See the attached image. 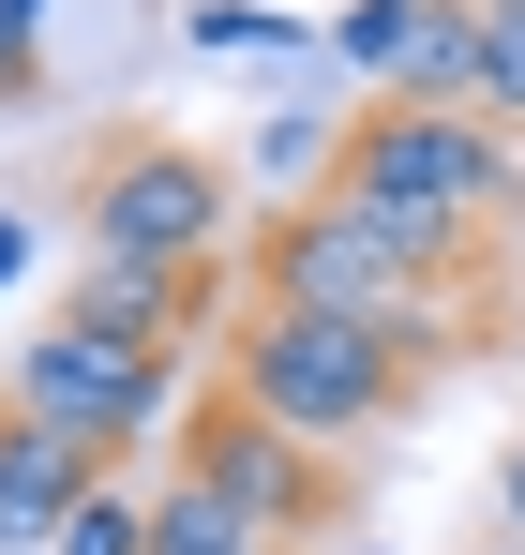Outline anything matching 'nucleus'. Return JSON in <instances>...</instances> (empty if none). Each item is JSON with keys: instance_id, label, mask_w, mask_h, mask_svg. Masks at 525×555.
Segmentation results:
<instances>
[{"instance_id": "nucleus-5", "label": "nucleus", "mask_w": 525, "mask_h": 555, "mask_svg": "<svg viewBox=\"0 0 525 555\" xmlns=\"http://www.w3.org/2000/svg\"><path fill=\"white\" fill-rule=\"evenodd\" d=\"M0 405H30V421H61L76 451H151L166 436V405H180V361H136V346H105V331H46V346H15V375H0Z\"/></svg>"}, {"instance_id": "nucleus-14", "label": "nucleus", "mask_w": 525, "mask_h": 555, "mask_svg": "<svg viewBox=\"0 0 525 555\" xmlns=\"http://www.w3.org/2000/svg\"><path fill=\"white\" fill-rule=\"evenodd\" d=\"M15 271H30V225H15V210H0V285H15Z\"/></svg>"}, {"instance_id": "nucleus-6", "label": "nucleus", "mask_w": 525, "mask_h": 555, "mask_svg": "<svg viewBox=\"0 0 525 555\" xmlns=\"http://www.w3.org/2000/svg\"><path fill=\"white\" fill-rule=\"evenodd\" d=\"M180 480H210V495H241L256 526L316 495V465H300V436H285V421H256L241 390H210V405L180 421Z\"/></svg>"}, {"instance_id": "nucleus-3", "label": "nucleus", "mask_w": 525, "mask_h": 555, "mask_svg": "<svg viewBox=\"0 0 525 555\" xmlns=\"http://www.w3.org/2000/svg\"><path fill=\"white\" fill-rule=\"evenodd\" d=\"M256 300H300V315H346V331H390L406 361H450V271L406 256L390 225H360L331 195H300L256 256Z\"/></svg>"}, {"instance_id": "nucleus-8", "label": "nucleus", "mask_w": 525, "mask_h": 555, "mask_svg": "<svg viewBox=\"0 0 525 555\" xmlns=\"http://www.w3.org/2000/svg\"><path fill=\"white\" fill-rule=\"evenodd\" d=\"M90 495H105V451H76L30 405H0V541H61Z\"/></svg>"}, {"instance_id": "nucleus-7", "label": "nucleus", "mask_w": 525, "mask_h": 555, "mask_svg": "<svg viewBox=\"0 0 525 555\" xmlns=\"http://www.w3.org/2000/svg\"><path fill=\"white\" fill-rule=\"evenodd\" d=\"M76 331L105 346H136V361H180L195 346V315H210V271H136V256H76V300H61Z\"/></svg>"}, {"instance_id": "nucleus-1", "label": "nucleus", "mask_w": 525, "mask_h": 555, "mask_svg": "<svg viewBox=\"0 0 525 555\" xmlns=\"http://www.w3.org/2000/svg\"><path fill=\"white\" fill-rule=\"evenodd\" d=\"M331 210H360V225H390L406 256H436V271H465L496 225H525V151L481 120V105H360L346 151H331Z\"/></svg>"}, {"instance_id": "nucleus-12", "label": "nucleus", "mask_w": 525, "mask_h": 555, "mask_svg": "<svg viewBox=\"0 0 525 555\" xmlns=\"http://www.w3.org/2000/svg\"><path fill=\"white\" fill-rule=\"evenodd\" d=\"M61 555H151V495H120V480H105L76 526H61Z\"/></svg>"}, {"instance_id": "nucleus-15", "label": "nucleus", "mask_w": 525, "mask_h": 555, "mask_svg": "<svg viewBox=\"0 0 525 555\" xmlns=\"http://www.w3.org/2000/svg\"><path fill=\"white\" fill-rule=\"evenodd\" d=\"M496 15H525V0H496Z\"/></svg>"}, {"instance_id": "nucleus-10", "label": "nucleus", "mask_w": 525, "mask_h": 555, "mask_svg": "<svg viewBox=\"0 0 525 555\" xmlns=\"http://www.w3.org/2000/svg\"><path fill=\"white\" fill-rule=\"evenodd\" d=\"M481 120H496V135H525V15H496V0H481Z\"/></svg>"}, {"instance_id": "nucleus-13", "label": "nucleus", "mask_w": 525, "mask_h": 555, "mask_svg": "<svg viewBox=\"0 0 525 555\" xmlns=\"http://www.w3.org/2000/svg\"><path fill=\"white\" fill-rule=\"evenodd\" d=\"M496 511H511V541H525V436H511V465H496Z\"/></svg>"}, {"instance_id": "nucleus-4", "label": "nucleus", "mask_w": 525, "mask_h": 555, "mask_svg": "<svg viewBox=\"0 0 525 555\" xmlns=\"http://www.w3.org/2000/svg\"><path fill=\"white\" fill-rule=\"evenodd\" d=\"M76 241L136 256V271H210L226 256V166L180 151V135H105L76 181Z\"/></svg>"}, {"instance_id": "nucleus-11", "label": "nucleus", "mask_w": 525, "mask_h": 555, "mask_svg": "<svg viewBox=\"0 0 525 555\" xmlns=\"http://www.w3.org/2000/svg\"><path fill=\"white\" fill-rule=\"evenodd\" d=\"M331 46H346L360 76H406V46H421V0H360L346 30H331Z\"/></svg>"}, {"instance_id": "nucleus-16", "label": "nucleus", "mask_w": 525, "mask_h": 555, "mask_svg": "<svg viewBox=\"0 0 525 555\" xmlns=\"http://www.w3.org/2000/svg\"><path fill=\"white\" fill-rule=\"evenodd\" d=\"M496 555H525V541H496Z\"/></svg>"}, {"instance_id": "nucleus-9", "label": "nucleus", "mask_w": 525, "mask_h": 555, "mask_svg": "<svg viewBox=\"0 0 525 555\" xmlns=\"http://www.w3.org/2000/svg\"><path fill=\"white\" fill-rule=\"evenodd\" d=\"M151 555H270V526L241 495H210V480H166L151 495Z\"/></svg>"}, {"instance_id": "nucleus-2", "label": "nucleus", "mask_w": 525, "mask_h": 555, "mask_svg": "<svg viewBox=\"0 0 525 555\" xmlns=\"http://www.w3.org/2000/svg\"><path fill=\"white\" fill-rule=\"evenodd\" d=\"M406 346L390 331H346V315H300V300H256L241 315V346H226V390L256 405V421H285L300 451H346V436H375L390 405H406Z\"/></svg>"}]
</instances>
